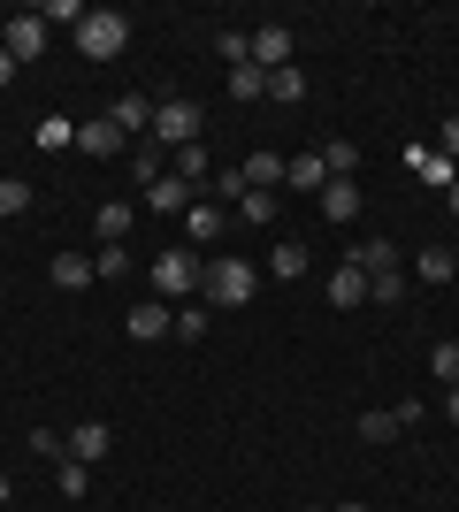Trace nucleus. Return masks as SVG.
I'll return each instance as SVG.
<instances>
[{
  "instance_id": "obj_1",
  "label": "nucleus",
  "mask_w": 459,
  "mask_h": 512,
  "mask_svg": "<svg viewBox=\"0 0 459 512\" xmlns=\"http://www.w3.org/2000/svg\"><path fill=\"white\" fill-rule=\"evenodd\" d=\"M253 291H261V268H253V260H207V268H199V306H207V314H238V306H253Z\"/></svg>"
},
{
  "instance_id": "obj_2",
  "label": "nucleus",
  "mask_w": 459,
  "mask_h": 512,
  "mask_svg": "<svg viewBox=\"0 0 459 512\" xmlns=\"http://www.w3.org/2000/svg\"><path fill=\"white\" fill-rule=\"evenodd\" d=\"M146 276H153V299H161V306L192 299V291H199V253H192V245H161V260H153Z\"/></svg>"
},
{
  "instance_id": "obj_3",
  "label": "nucleus",
  "mask_w": 459,
  "mask_h": 512,
  "mask_svg": "<svg viewBox=\"0 0 459 512\" xmlns=\"http://www.w3.org/2000/svg\"><path fill=\"white\" fill-rule=\"evenodd\" d=\"M123 46H131V23L115 16V8H92V16L77 23V54H85V62H115Z\"/></svg>"
},
{
  "instance_id": "obj_4",
  "label": "nucleus",
  "mask_w": 459,
  "mask_h": 512,
  "mask_svg": "<svg viewBox=\"0 0 459 512\" xmlns=\"http://www.w3.org/2000/svg\"><path fill=\"white\" fill-rule=\"evenodd\" d=\"M199 100H153V146H199Z\"/></svg>"
},
{
  "instance_id": "obj_5",
  "label": "nucleus",
  "mask_w": 459,
  "mask_h": 512,
  "mask_svg": "<svg viewBox=\"0 0 459 512\" xmlns=\"http://www.w3.org/2000/svg\"><path fill=\"white\" fill-rule=\"evenodd\" d=\"M123 337H138V344H153V337H176V314L161 299H138L131 314H123Z\"/></svg>"
},
{
  "instance_id": "obj_6",
  "label": "nucleus",
  "mask_w": 459,
  "mask_h": 512,
  "mask_svg": "<svg viewBox=\"0 0 459 512\" xmlns=\"http://www.w3.org/2000/svg\"><path fill=\"white\" fill-rule=\"evenodd\" d=\"M253 69H261V77L291 69V31L284 23H261V31H253Z\"/></svg>"
},
{
  "instance_id": "obj_7",
  "label": "nucleus",
  "mask_w": 459,
  "mask_h": 512,
  "mask_svg": "<svg viewBox=\"0 0 459 512\" xmlns=\"http://www.w3.org/2000/svg\"><path fill=\"white\" fill-rule=\"evenodd\" d=\"M314 214H322V222H352V214H360V176H329Z\"/></svg>"
},
{
  "instance_id": "obj_8",
  "label": "nucleus",
  "mask_w": 459,
  "mask_h": 512,
  "mask_svg": "<svg viewBox=\"0 0 459 512\" xmlns=\"http://www.w3.org/2000/svg\"><path fill=\"white\" fill-rule=\"evenodd\" d=\"M406 169H414L429 192H452V184H459V161H452L444 146H437V153H406Z\"/></svg>"
},
{
  "instance_id": "obj_9",
  "label": "nucleus",
  "mask_w": 459,
  "mask_h": 512,
  "mask_svg": "<svg viewBox=\"0 0 459 512\" xmlns=\"http://www.w3.org/2000/svg\"><path fill=\"white\" fill-rule=\"evenodd\" d=\"M368 299V268H360V260H337V276H329V306H360Z\"/></svg>"
},
{
  "instance_id": "obj_10",
  "label": "nucleus",
  "mask_w": 459,
  "mask_h": 512,
  "mask_svg": "<svg viewBox=\"0 0 459 512\" xmlns=\"http://www.w3.org/2000/svg\"><path fill=\"white\" fill-rule=\"evenodd\" d=\"M284 184H291V192H306V199H322V184H329L322 153H291V161H284Z\"/></svg>"
},
{
  "instance_id": "obj_11",
  "label": "nucleus",
  "mask_w": 459,
  "mask_h": 512,
  "mask_svg": "<svg viewBox=\"0 0 459 512\" xmlns=\"http://www.w3.org/2000/svg\"><path fill=\"white\" fill-rule=\"evenodd\" d=\"M8 54H16V62H39L46 54V23L39 16H8Z\"/></svg>"
},
{
  "instance_id": "obj_12",
  "label": "nucleus",
  "mask_w": 459,
  "mask_h": 512,
  "mask_svg": "<svg viewBox=\"0 0 459 512\" xmlns=\"http://www.w3.org/2000/svg\"><path fill=\"white\" fill-rule=\"evenodd\" d=\"M77 146H85V153H100V161H108V153H131V138L115 130V115H100V123H77Z\"/></svg>"
},
{
  "instance_id": "obj_13",
  "label": "nucleus",
  "mask_w": 459,
  "mask_h": 512,
  "mask_svg": "<svg viewBox=\"0 0 459 512\" xmlns=\"http://www.w3.org/2000/svg\"><path fill=\"white\" fill-rule=\"evenodd\" d=\"M115 130H123V138H153V100L146 92H123V100H115Z\"/></svg>"
},
{
  "instance_id": "obj_14",
  "label": "nucleus",
  "mask_w": 459,
  "mask_h": 512,
  "mask_svg": "<svg viewBox=\"0 0 459 512\" xmlns=\"http://www.w3.org/2000/svg\"><path fill=\"white\" fill-rule=\"evenodd\" d=\"M69 459L100 467V459H108V421H77V428H69Z\"/></svg>"
},
{
  "instance_id": "obj_15",
  "label": "nucleus",
  "mask_w": 459,
  "mask_h": 512,
  "mask_svg": "<svg viewBox=\"0 0 459 512\" xmlns=\"http://www.w3.org/2000/svg\"><path fill=\"white\" fill-rule=\"evenodd\" d=\"M222 230H230V214H222V207H199V199L184 207V237H192V245H215Z\"/></svg>"
},
{
  "instance_id": "obj_16",
  "label": "nucleus",
  "mask_w": 459,
  "mask_h": 512,
  "mask_svg": "<svg viewBox=\"0 0 459 512\" xmlns=\"http://www.w3.org/2000/svg\"><path fill=\"white\" fill-rule=\"evenodd\" d=\"M46 276L62 283V291H85V283H92V276H100V268H92V260H85V253H54V260H46Z\"/></svg>"
},
{
  "instance_id": "obj_17",
  "label": "nucleus",
  "mask_w": 459,
  "mask_h": 512,
  "mask_svg": "<svg viewBox=\"0 0 459 512\" xmlns=\"http://www.w3.org/2000/svg\"><path fill=\"white\" fill-rule=\"evenodd\" d=\"M245 192H284V153H253L245 161Z\"/></svg>"
},
{
  "instance_id": "obj_18",
  "label": "nucleus",
  "mask_w": 459,
  "mask_h": 512,
  "mask_svg": "<svg viewBox=\"0 0 459 512\" xmlns=\"http://www.w3.org/2000/svg\"><path fill=\"white\" fill-rule=\"evenodd\" d=\"M146 207H153V214H184V207H192V184H184V176L169 169V176H161V184L146 192Z\"/></svg>"
},
{
  "instance_id": "obj_19",
  "label": "nucleus",
  "mask_w": 459,
  "mask_h": 512,
  "mask_svg": "<svg viewBox=\"0 0 459 512\" xmlns=\"http://www.w3.org/2000/svg\"><path fill=\"white\" fill-rule=\"evenodd\" d=\"M414 276H421V283H452V276H459V253L429 245V253H414Z\"/></svg>"
},
{
  "instance_id": "obj_20",
  "label": "nucleus",
  "mask_w": 459,
  "mask_h": 512,
  "mask_svg": "<svg viewBox=\"0 0 459 512\" xmlns=\"http://www.w3.org/2000/svg\"><path fill=\"white\" fill-rule=\"evenodd\" d=\"M268 276H284V283H299V276H306V245H299V237H284V245L268 253Z\"/></svg>"
},
{
  "instance_id": "obj_21",
  "label": "nucleus",
  "mask_w": 459,
  "mask_h": 512,
  "mask_svg": "<svg viewBox=\"0 0 459 512\" xmlns=\"http://www.w3.org/2000/svg\"><path fill=\"white\" fill-rule=\"evenodd\" d=\"M352 260H360L368 276H383V268H398V245L391 237H368V245H352Z\"/></svg>"
},
{
  "instance_id": "obj_22",
  "label": "nucleus",
  "mask_w": 459,
  "mask_h": 512,
  "mask_svg": "<svg viewBox=\"0 0 459 512\" xmlns=\"http://www.w3.org/2000/svg\"><path fill=\"white\" fill-rule=\"evenodd\" d=\"M176 176H184V184H207V176H215V161H207V146H176Z\"/></svg>"
},
{
  "instance_id": "obj_23",
  "label": "nucleus",
  "mask_w": 459,
  "mask_h": 512,
  "mask_svg": "<svg viewBox=\"0 0 459 512\" xmlns=\"http://www.w3.org/2000/svg\"><path fill=\"white\" fill-rule=\"evenodd\" d=\"M322 169H329V176H360V146H345V138H322Z\"/></svg>"
},
{
  "instance_id": "obj_24",
  "label": "nucleus",
  "mask_w": 459,
  "mask_h": 512,
  "mask_svg": "<svg viewBox=\"0 0 459 512\" xmlns=\"http://www.w3.org/2000/svg\"><path fill=\"white\" fill-rule=\"evenodd\" d=\"M238 214L253 222V230H268V222L284 214V199H276V192H245V199H238Z\"/></svg>"
},
{
  "instance_id": "obj_25",
  "label": "nucleus",
  "mask_w": 459,
  "mask_h": 512,
  "mask_svg": "<svg viewBox=\"0 0 459 512\" xmlns=\"http://www.w3.org/2000/svg\"><path fill=\"white\" fill-rule=\"evenodd\" d=\"M207 329H215V314H207V306H176V337H184V344H199V337H207Z\"/></svg>"
},
{
  "instance_id": "obj_26",
  "label": "nucleus",
  "mask_w": 459,
  "mask_h": 512,
  "mask_svg": "<svg viewBox=\"0 0 459 512\" xmlns=\"http://www.w3.org/2000/svg\"><path fill=\"white\" fill-rule=\"evenodd\" d=\"M230 100H268V77L253 62H238V69H230Z\"/></svg>"
},
{
  "instance_id": "obj_27",
  "label": "nucleus",
  "mask_w": 459,
  "mask_h": 512,
  "mask_svg": "<svg viewBox=\"0 0 459 512\" xmlns=\"http://www.w3.org/2000/svg\"><path fill=\"white\" fill-rule=\"evenodd\" d=\"M268 100H284V107H299V100H306V77H299V62L268 77Z\"/></svg>"
},
{
  "instance_id": "obj_28",
  "label": "nucleus",
  "mask_w": 459,
  "mask_h": 512,
  "mask_svg": "<svg viewBox=\"0 0 459 512\" xmlns=\"http://www.w3.org/2000/svg\"><path fill=\"white\" fill-rule=\"evenodd\" d=\"M368 299H375V306H398V299H406V268H383V276H368Z\"/></svg>"
},
{
  "instance_id": "obj_29",
  "label": "nucleus",
  "mask_w": 459,
  "mask_h": 512,
  "mask_svg": "<svg viewBox=\"0 0 459 512\" xmlns=\"http://www.w3.org/2000/svg\"><path fill=\"white\" fill-rule=\"evenodd\" d=\"M54 490H62V497H85L92 490V467H85V459H62V467H54Z\"/></svg>"
},
{
  "instance_id": "obj_30",
  "label": "nucleus",
  "mask_w": 459,
  "mask_h": 512,
  "mask_svg": "<svg viewBox=\"0 0 459 512\" xmlns=\"http://www.w3.org/2000/svg\"><path fill=\"white\" fill-rule=\"evenodd\" d=\"M131 176H138V192H153L169 169H161V153H153V146H131Z\"/></svg>"
},
{
  "instance_id": "obj_31",
  "label": "nucleus",
  "mask_w": 459,
  "mask_h": 512,
  "mask_svg": "<svg viewBox=\"0 0 459 512\" xmlns=\"http://www.w3.org/2000/svg\"><path fill=\"white\" fill-rule=\"evenodd\" d=\"M92 222H100V245H123V230H131V207H115V199H108Z\"/></svg>"
},
{
  "instance_id": "obj_32",
  "label": "nucleus",
  "mask_w": 459,
  "mask_h": 512,
  "mask_svg": "<svg viewBox=\"0 0 459 512\" xmlns=\"http://www.w3.org/2000/svg\"><path fill=\"white\" fill-rule=\"evenodd\" d=\"M0 214H31V184L23 176H0Z\"/></svg>"
},
{
  "instance_id": "obj_33",
  "label": "nucleus",
  "mask_w": 459,
  "mask_h": 512,
  "mask_svg": "<svg viewBox=\"0 0 459 512\" xmlns=\"http://www.w3.org/2000/svg\"><path fill=\"white\" fill-rule=\"evenodd\" d=\"M429 375H437V383H459V344H452V337L429 352Z\"/></svg>"
},
{
  "instance_id": "obj_34",
  "label": "nucleus",
  "mask_w": 459,
  "mask_h": 512,
  "mask_svg": "<svg viewBox=\"0 0 459 512\" xmlns=\"http://www.w3.org/2000/svg\"><path fill=\"white\" fill-rule=\"evenodd\" d=\"M222 62H230V69H238V62H253V31H222Z\"/></svg>"
},
{
  "instance_id": "obj_35",
  "label": "nucleus",
  "mask_w": 459,
  "mask_h": 512,
  "mask_svg": "<svg viewBox=\"0 0 459 512\" xmlns=\"http://www.w3.org/2000/svg\"><path fill=\"white\" fill-rule=\"evenodd\" d=\"M360 436H368V444H391V436H398V413H360Z\"/></svg>"
},
{
  "instance_id": "obj_36",
  "label": "nucleus",
  "mask_w": 459,
  "mask_h": 512,
  "mask_svg": "<svg viewBox=\"0 0 459 512\" xmlns=\"http://www.w3.org/2000/svg\"><path fill=\"white\" fill-rule=\"evenodd\" d=\"M31 451H39V459H54V467H62V459H69V436H54V428H31Z\"/></svg>"
},
{
  "instance_id": "obj_37",
  "label": "nucleus",
  "mask_w": 459,
  "mask_h": 512,
  "mask_svg": "<svg viewBox=\"0 0 459 512\" xmlns=\"http://www.w3.org/2000/svg\"><path fill=\"white\" fill-rule=\"evenodd\" d=\"M92 268H100V276H131V253H123V245H100V260H92Z\"/></svg>"
},
{
  "instance_id": "obj_38",
  "label": "nucleus",
  "mask_w": 459,
  "mask_h": 512,
  "mask_svg": "<svg viewBox=\"0 0 459 512\" xmlns=\"http://www.w3.org/2000/svg\"><path fill=\"white\" fill-rule=\"evenodd\" d=\"M39 146H77V123H62V115H46V123H39Z\"/></svg>"
},
{
  "instance_id": "obj_39",
  "label": "nucleus",
  "mask_w": 459,
  "mask_h": 512,
  "mask_svg": "<svg viewBox=\"0 0 459 512\" xmlns=\"http://www.w3.org/2000/svg\"><path fill=\"white\" fill-rule=\"evenodd\" d=\"M92 16V8H77V0H46V8H39V23H85Z\"/></svg>"
},
{
  "instance_id": "obj_40",
  "label": "nucleus",
  "mask_w": 459,
  "mask_h": 512,
  "mask_svg": "<svg viewBox=\"0 0 459 512\" xmlns=\"http://www.w3.org/2000/svg\"><path fill=\"white\" fill-rule=\"evenodd\" d=\"M16 69H23V62H16V54H8V46H0V92L16 85Z\"/></svg>"
},
{
  "instance_id": "obj_41",
  "label": "nucleus",
  "mask_w": 459,
  "mask_h": 512,
  "mask_svg": "<svg viewBox=\"0 0 459 512\" xmlns=\"http://www.w3.org/2000/svg\"><path fill=\"white\" fill-rule=\"evenodd\" d=\"M444 153L459 161V115H444Z\"/></svg>"
},
{
  "instance_id": "obj_42",
  "label": "nucleus",
  "mask_w": 459,
  "mask_h": 512,
  "mask_svg": "<svg viewBox=\"0 0 459 512\" xmlns=\"http://www.w3.org/2000/svg\"><path fill=\"white\" fill-rule=\"evenodd\" d=\"M444 421H459V383H452V398H444Z\"/></svg>"
},
{
  "instance_id": "obj_43",
  "label": "nucleus",
  "mask_w": 459,
  "mask_h": 512,
  "mask_svg": "<svg viewBox=\"0 0 459 512\" xmlns=\"http://www.w3.org/2000/svg\"><path fill=\"white\" fill-rule=\"evenodd\" d=\"M8 497H16V482H8V474H0V505H8Z\"/></svg>"
},
{
  "instance_id": "obj_44",
  "label": "nucleus",
  "mask_w": 459,
  "mask_h": 512,
  "mask_svg": "<svg viewBox=\"0 0 459 512\" xmlns=\"http://www.w3.org/2000/svg\"><path fill=\"white\" fill-rule=\"evenodd\" d=\"M444 199H452V214H459V184H452V192H444Z\"/></svg>"
},
{
  "instance_id": "obj_45",
  "label": "nucleus",
  "mask_w": 459,
  "mask_h": 512,
  "mask_svg": "<svg viewBox=\"0 0 459 512\" xmlns=\"http://www.w3.org/2000/svg\"><path fill=\"white\" fill-rule=\"evenodd\" d=\"M337 512H368V505H337Z\"/></svg>"
}]
</instances>
